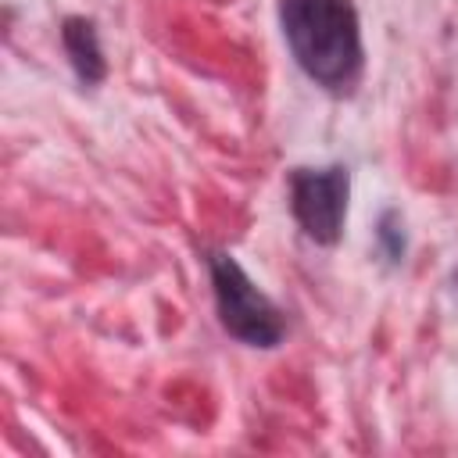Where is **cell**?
I'll list each match as a JSON object with an SVG mask.
<instances>
[{"label":"cell","mask_w":458,"mask_h":458,"mask_svg":"<svg viewBox=\"0 0 458 458\" xmlns=\"http://www.w3.org/2000/svg\"><path fill=\"white\" fill-rule=\"evenodd\" d=\"M283 32L293 61L326 89H347L361 72V29L351 0H283Z\"/></svg>","instance_id":"6da1fadb"},{"label":"cell","mask_w":458,"mask_h":458,"mask_svg":"<svg viewBox=\"0 0 458 458\" xmlns=\"http://www.w3.org/2000/svg\"><path fill=\"white\" fill-rule=\"evenodd\" d=\"M211 286H215V308L225 333L243 340L247 347H276L283 340V315L279 308L250 283V276L236 265L229 254H211Z\"/></svg>","instance_id":"7a4b0ae2"},{"label":"cell","mask_w":458,"mask_h":458,"mask_svg":"<svg viewBox=\"0 0 458 458\" xmlns=\"http://www.w3.org/2000/svg\"><path fill=\"white\" fill-rule=\"evenodd\" d=\"M347 168H293L290 172V211L308 240L315 243H336L347 218Z\"/></svg>","instance_id":"3957f363"},{"label":"cell","mask_w":458,"mask_h":458,"mask_svg":"<svg viewBox=\"0 0 458 458\" xmlns=\"http://www.w3.org/2000/svg\"><path fill=\"white\" fill-rule=\"evenodd\" d=\"M61 39H64V50H68V61H72L79 82H86V86L100 82L104 79V50L97 39V25L89 18H64Z\"/></svg>","instance_id":"277c9868"},{"label":"cell","mask_w":458,"mask_h":458,"mask_svg":"<svg viewBox=\"0 0 458 458\" xmlns=\"http://www.w3.org/2000/svg\"><path fill=\"white\" fill-rule=\"evenodd\" d=\"M379 240H383V247H386V258L397 265V261L404 258V229H401L397 211H386V215H383V222H379Z\"/></svg>","instance_id":"5b68a950"}]
</instances>
